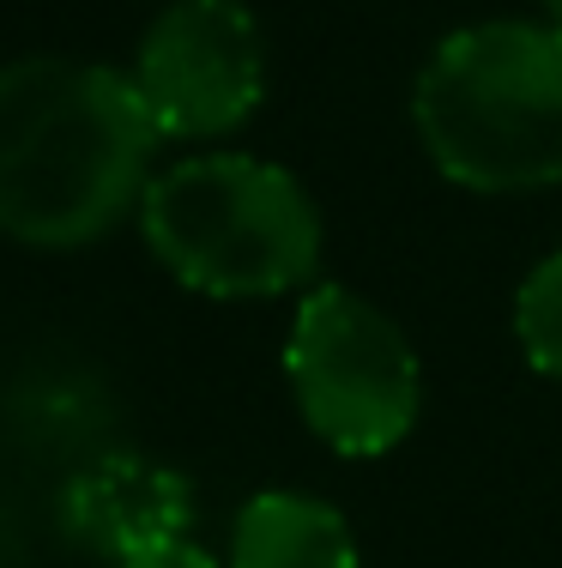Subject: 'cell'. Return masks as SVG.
Returning <instances> with one entry per match:
<instances>
[{"mask_svg":"<svg viewBox=\"0 0 562 568\" xmlns=\"http://www.w3.org/2000/svg\"><path fill=\"white\" fill-rule=\"evenodd\" d=\"M164 133L127 73L73 55L0 67V236L24 248H91L140 219Z\"/></svg>","mask_w":562,"mask_h":568,"instance_id":"1","label":"cell"},{"mask_svg":"<svg viewBox=\"0 0 562 568\" xmlns=\"http://www.w3.org/2000/svg\"><path fill=\"white\" fill-rule=\"evenodd\" d=\"M430 164L472 194H539L562 182V31L551 19H484L448 31L411 85Z\"/></svg>","mask_w":562,"mask_h":568,"instance_id":"2","label":"cell"},{"mask_svg":"<svg viewBox=\"0 0 562 568\" xmlns=\"http://www.w3.org/2000/svg\"><path fill=\"white\" fill-rule=\"evenodd\" d=\"M140 230L170 278L218 303L309 291L327 242L309 187L248 152H200L157 170L140 200Z\"/></svg>","mask_w":562,"mask_h":568,"instance_id":"3","label":"cell"},{"mask_svg":"<svg viewBox=\"0 0 562 568\" xmlns=\"http://www.w3.org/2000/svg\"><path fill=\"white\" fill-rule=\"evenodd\" d=\"M285 382L315 442L375 459L418 429L423 363L399 321L345 284H309L285 339Z\"/></svg>","mask_w":562,"mask_h":568,"instance_id":"4","label":"cell"},{"mask_svg":"<svg viewBox=\"0 0 562 568\" xmlns=\"http://www.w3.org/2000/svg\"><path fill=\"white\" fill-rule=\"evenodd\" d=\"M133 91L164 140H224L266 98V37L243 0H170L133 49Z\"/></svg>","mask_w":562,"mask_h":568,"instance_id":"5","label":"cell"},{"mask_svg":"<svg viewBox=\"0 0 562 568\" xmlns=\"http://www.w3.org/2000/svg\"><path fill=\"white\" fill-rule=\"evenodd\" d=\"M61 526L85 550L122 562L127 550L194 526V484L140 454H103L67 478Z\"/></svg>","mask_w":562,"mask_h":568,"instance_id":"6","label":"cell"},{"mask_svg":"<svg viewBox=\"0 0 562 568\" xmlns=\"http://www.w3.org/2000/svg\"><path fill=\"white\" fill-rule=\"evenodd\" d=\"M357 532L327 496L260 490L231 526V568H357Z\"/></svg>","mask_w":562,"mask_h":568,"instance_id":"7","label":"cell"},{"mask_svg":"<svg viewBox=\"0 0 562 568\" xmlns=\"http://www.w3.org/2000/svg\"><path fill=\"white\" fill-rule=\"evenodd\" d=\"M514 339L532 369L562 382V248L544 254L514 291Z\"/></svg>","mask_w":562,"mask_h":568,"instance_id":"8","label":"cell"},{"mask_svg":"<svg viewBox=\"0 0 562 568\" xmlns=\"http://www.w3.org/2000/svg\"><path fill=\"white\" fill-rule=\"evenodd\" d=\"M115 568H218V557L194 532H170V538H152V545L127 550Z\"/></svg>","mask_w":562,"mask_h":568,"instance_id":"9","label":"cell"},{"mask_svg":"<svg viewBox=\"0 0 562 568\" xmlns=\"http://www.w3.org/2000/svg\"><path fill=\"white\" fill-rule=\"evenodd\" d=\"M539 7H544V19H551L556 31H562V0H539Z\"/></svg>","mask_w":562,"mask_h":568,"instance_id":"10","label":"cell"}]
</instances>
